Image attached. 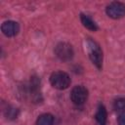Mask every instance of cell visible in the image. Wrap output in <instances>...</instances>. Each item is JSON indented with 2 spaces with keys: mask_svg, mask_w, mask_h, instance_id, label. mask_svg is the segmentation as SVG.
<instances>
[{
  "mask_svg": "<svg viewBox=\"0 0 125 125\" xmlns=\"http://www.w3.org/2000/svg\"><path fill=\"white\" fill-rule=\"evenodd\" d=\"M86 46H87V51H88L91 62L97 66V68L101 69L103 65V52L101 50L100 45L93 39L87 38Z\"/></svg>",
  "mask_w": 125,
  "mask_h": 125,
  "instance_id": "1",
  "label": "cell"
},
{
  "mask_svg": "<svg viewBox=\"0 0 125 125\" xmlns=\"http://www.w3.org/2000/svg\"><path fill=\"white\" fill-rule=\"evenodd\" d=\"M70 77L67 73L63 71H55L50 76V83L51 85L59 90H64L68 88L70 85Z\"/></svg>",
  "mask_w": 125,
  "mask_h": 125,
  "instance_id": "2",
  "label": "cell"
},
{
  "mask_svg": "<svg viewBox=\"0 0 125 125\" xmlns=\"http://www.w3.org/2000/svg\"><path fill=\"white\" fill-rule=\"evenodd\" d=\"M55 54L62 62H69L73 58V49L70 44L61 42L55 47Z\"/></svg>",
  "mask_w": 125,
  "mask_h": 125,
  "instance_id": "3",
  "label": "cell"
},
{
  "mask_svg": "<svg viewBox=\"0 0 125 125\" xmlns=\"http://www.w3.org/2000/svg\"><path fill=\"white\" fill-rule=\"evenodd\" d=\"M88 98V90L79 85V86H75L70 93V99L72 101L73 104H77V105H81L83 104Z\"/></svg>",
  "mask_w": 125,
  "mask_h": 125,
  "instance_id": "4",
  "label": "cell"
},
{
  "mask_svg": "<svg viewBox=\"0 0 125 125\" xmlns=\"http://www.w3.org/2000/svg\"><path fill=\"white\" fill-rule=\"evenodd\" d=\"M105 12L109 18L120 19L125 16V4L122 2H112L106 7Z\"/></svg>",
  "mask_w": 125,
  "mask_h": 125,
  "instance_id": "5",
  "label": "cell"
},
{
  "mask_svg": "<svg viewBox=\"0 0 125 125\" xmlns=\"http://www.w3.org/2000/svg\"><path fill=\"white\" fill-rule=\"evenodd\" d=\"M1 30L2 32L8 36V37H13L15 35H17L20 31V25L18 22L13 21H8L2 23L1 26Z\"/></svg>",
  "mask_w": 125,
  "mask_h": 125,
  "instance_id": "6",
  "label": "cell"
},
{
  "mask_svg": "<svg viewBox=\"0 0 125 125\" xmlns=\"http://www.w3.org/2000/svg\"><path fill=\"white\" fill-rule=\"evenodd\" d=\"M96 120L98 121V123L100 125H105L106 124V119H107V112L105 107L103 104H100L98 107V110L96 112L95 115Z\"/></svg>",
  "mask_w": 125,
  "mask_h": 125,
  "instance_id": "7",
  "label": "cell"
},
{
  "mask_svg": "<svg viewBox=\"0 0 125 125\" xmlns=\"http://www.w3.org/2000/svg\"><path fill=\"white\" fill-rule=\"evenodd\" d=\"M80 20H81V22L82 24L89 30H92V31H96L98 29V25L97 23L87 15H84V14H81L80 15Z\"/></svg>",
  "mask_w": 125,
  "mask_h": 125,
  "instance_id": "8",
  "label": "cell"
},
{
  "mask_svg": "<svg viewBox=\"0 0 125 125\" xmlns=\"http://www.w3.org/2000/svg\"><path fill=\"white\" fill-rule=\"evenodd\" d=\"M53 124H54L53 115L50 113H44L37 118L35 125H53Z\"/></svg>",
  "mask_w": 125,
  "mask_h": 125,
  "instance_id": "9",
  "label": "cell"
},
{
  "mask_svg": "<svg viewBox=\"0 0 125 125\" xmlns=\"http://www.w3.org/2000/svg\"><path fill=\"white\" fill-rule=\"evenodd\" d=\"M113 108L118 112L125 111V98L116 99L113 103Z\"/></svg>",
  "mask_w": 125,
  "mask_h": 125,
  "instance_id": "10",
  "label": "cell"
},
{
  "mask_svg": "<svg viewBox=\"0 0 125 125\" xmlns=\"http://www.w3.org/2000/svg\"><path fill=\"white\" fill-rule=\"evenodd\" d=\"M4 110H5V115H6L7 118H9V119L17 118V116H18V109L17 108L8 105L7 108L4 109Z\"/></svg>",
  "mask_w": 125,
  "mask_h": 125,
  "instance_id": "11",
  "label": "cell"
},
{
  "mask_svg": "<svg viewBox=\"0 0 125 125\" xmlns=\"http://www.w3.org/2000/svg\"><path fill=\"white\" fill-rule=\"evenodd\" d=\"M118 124H119V125H125V112L122 113V114L118 117Z\"/></svg>",
  "mask_w": 125,
  "mask_h": 125,
  "instance_id": "12",
  "label": "cell"
}]
</instances>
